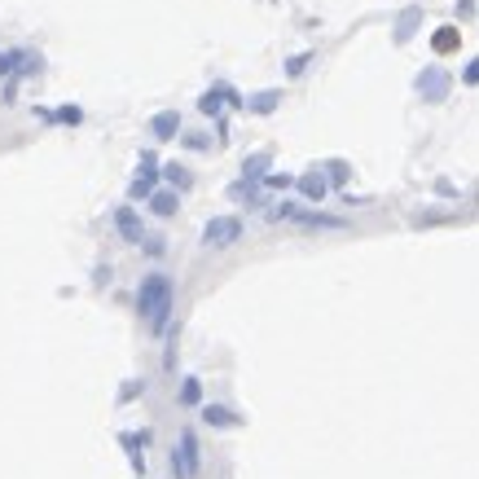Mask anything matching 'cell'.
<instances>
[{
	"label": "cell",
	"mask_w": 479,
	"mask_h": 479,
	"mask_svg": "<svg viewBox=\"0 0 479 479\" xmlns=\"http://www.w3.org/2000/svg\"><path fill=\"white\" fill-rule=\"evenodd\" d=\"M137 308L149 317V325H154V330H163V321H167V312H172V282H167L163 273H149L145 282H141Z\"/></svg>",
	"instance_id": "6da1fadb"
},
{
	"label": "cell",
	"mask_w": 479,
	"mask_h": 479,
	"mask_svg": "<svg viewBox=\"0 0 479 479\" xmlns=\"http://www.w3.org/2000/svg\"><path fill=\"white\" fill-rule=\"evenodd\" d=\"M242 238V220H233V216H216L207 229H203V242L207 246H233Z\"/></svg>",
	"instance_id": "7a4b0ae2"
},
{
	"label": "cell",
	"mask_w": 479,
	"mask_h": 479,
	"mask_svg": "<svg viewBox=\"0 0 479 479\" xmlns=\"http://www.w3.org/2000/svg\"><path fill=\"white\" fill-rule=\"evenodd\" d=\"M172 466H176V475H181V479H194V475H198V440H194V431H185V436H181Z\"/></svg>",
	"instance_id": "3957f363"
},
{
	"label": "cell",
	"mask_w": 479,
	"mask_h": 479,
	"mask_svg": "<svg viewBox=\"0 0 479 479\" xmlns=\"http://www.w3.org/2000/svg\"><path fill=\"white\" fill-rule=\"evenodd\" d=\"M418 93L426 97V102H444V97H448V75H444L440 66L422 70V75H418Z\"/></svg>",
	"instance_id": "277c9868"
},
{
	"label": "cell",
	"mask_w": 479,
	"mask_h": 479,
	"mask_svg": "<svg viewBox=\"0 0 479 479\" xmlns=\"http://www.w3.org/2000/svg\"><path fill=\"white\" fill-rule=\"evenodd\" d=\"M149 132H154L159 141H172L176 132H181V115H176V110H163V115H154V123H149Z\"/></svg>",
	"instance_id": "5b68a950"
},
{
	"label": "cell",
	"mask_w": 479,
	"mask_h": 479,
	"mask_svg": "<svg viewBox=\"0 0 479 479\" xmlns=\"http://www.w3.org/2000/svg\"><path fill=\"white\" fill-rule=\"evenodd\" d=\"M115 224H119V233L128 238V242H145V238H141V224H137V211H132V207H119V211H115Z\"/></svg>",
	"instance_id": "8992f818"
},
{
	"label": "cell",
	"mask_w": 479,
	"mask_h": 479,
	"mask_svg": "<svg viewBox=\"0 0 479 479\" xmlns=\"http://www.w3.org/2000/svg\"><path fill=\"white\" fill-rule=\"evenodd\" d=\"M299 189H304V198H312V203H321V198H325V176H321V172H308V176H299Z\"/></svg>",
	"instance_id": "52a82bcc"
},
{
	"label": "cell",
	"mask_w": 479,
	"mask_h": 479,
	"mask_svg": "<svg viewBox=\"0 0 479 479\" xmlns=\"http://www.w3.org/2000/svg\"><path fill=\"white\" fill-rule=\"evenodd\" d=\"M149 185H154V159H141V176H137V185H132V194L141 198V194H149Z\"/></svg>",
	"instance_id": "ba28073f"
},
{
	"label": "cell",
	"mask_w": 479,
	"mask_h": 479,
	"mask_svg": "<svg viewBox=\"0 0 479 479\" xmlns=\"http://www.w3.org/2000/svg\"><path fill=\"white\" fill-rule=\"evenodd\" d=\"M203 422H207V426H233L238 418H233L229 409H220V405H207V409H203Z\"/></svg>",
	"instance_id": "9c48e42d"
},
{
	"label": "cell",
	"mask_w": 479,
	"mask_h": 479,
	"mask_svg": "<svg viewBox=\"0 0 479 479\" xmlns=\"http://www.w3.org/2000/svg\"><path fill=\"white\" fill-rule=\"evenodd\" d=\"M149 211H154V216H172L176 211V194H154V198H149Z\"/></svg>",
	"instance_id": "30bf717a"
},
{
	"label": "cell",
	"mask_w": 479,
	"mask_h": 479,
	"mask_svg": "<svg viewBox=\"0 0 479 479\" xmlns=\"http://www.w3.org/2000/svg\"><path fill=\"white\" fill-rule=\"evenodd\" d=\"M414 27H418V9H409L405 18H400V31H396V40H409V36H414Z\"/></svg>",
	"instance_id": "8fae6325"
},
{
	"label": "cell",
	"mask_w": 479,
	"mask_h": 479,
	"mask_svg": "<svg viewBox=\"0 0 479 479\" xmlns=\"http://www.w3.org/2000/svg\"><path fill=\"white\" fill-rule=\"evenodd\" d=\"M277 106V93H260V97H251V110H260V115H268Z\"/></svg>",
	"instance_id": "7c38bea8"
},
{
	"label": "cell",
	"mask_w": 479,
	"mask_h": 479,
	"mask_svg": "<svg viewBox=\"0 0 479 479\" xmlns=\"http://www.w3.org/2000/svg\"><path fill=\"white\" fill-rule=\"evenodd\" d=\"M181 400H185V405H198V400H203V387H198L194 378H185V387H181Z\"/></svg>",
	"instance_id": "4fadbf2b"
},
{
	"label": "cell",
	"mask_w": 479,
	"mask_h": 479,
	"mask_svg": "<svg viewBox=\"0 0 479 479\" xmlns=\"http://www.w3.org/2000/svg\"><path fill=\"white\" fill-rule=\"evenodd\" d=\"M264 163H268L264 154H260V159H246V167H242V172H246V181H256V176H264Z\"/></svg>",
	"instance_id": "5bb4252c"
},
{
	"label": "cell",
	"mask_w": 479,
	"mask_h": 479,
	"mask_svg": "<svg viewBox=\"0 0 479 479\" xmlns=\"http://www.w3.org/2000/svg\"><path fill=\"white\" fill-rule=\"evenodd\" d=\"M220 97H229V93L220 88V93H207V97H203V110H207V115H216V110H220Z\"/></svg>",
	"instance_id": "9a60e30c"
},
{
	"label": "cell",
	"mask_w": 479,
	"mask_h": 479,
	"mask_svg": "<svg viewBox=\"0 0 479 479\" xmlns=\"http://www.w3.org/2000/svg\"><path fill=\"white\" fill-rule=\"evenodd\" d=\"M167 181H172V185H189V176H185L181 163H172V167H167Z\"/></svg>",
	"instance_id": "2e32d148"
},
{
	"label": "cell",
	"mask_w": 479,
	"mask_h": 479,
	"mask_svg": "<svg viewBox=\"0 0 479 479\" xmlns=\"http://www.w3.org/2000/svg\"><path fill=\"white\" fill-rule=\"evenodd\" d=\"M347 176H352V172H347V163H330V181H335V185H343Z\"/></svg>",
	"instance_id": "e0dca14e"
},
{
	"label": "cell",
	"mask_w": 479,
	"mask_h": 479,
	"mask_svg": "<svg viewBox=\"0 0 479 479\" xmlns=\"http://www.w3.org/2000/svg\"><path fill=\"white\" fill-rule=\"evenodd\" d=\"M304 66H308V53H299V58H290V62H286V70H290V75H299Z\"/></svg>",
	"instance_id": "ac0fdd59"
},
{
	"label": "cell",
	"mask_w": 479,
	"mask_h": 479,
	"mask_svg": "<svg viewBox=\"0 0 479 479\" xmlns=\"http://www.w3.org/2000/svg\"><path fill=\"white\" fill-rule=\"evenodd\" d=\"M466 84H479V58H475V62L466 66Z\"/></svg>",
	"instance_id": "d6986e66"
},
{
	"label": "cell",
	"mask_w": 479,
	"mask_h": 479,
	"mask_svg": "<svg viewBox=\"0 0 479 479\" xmlns=\"http://www.w3.org/2000/svg\"><path fill=\"white\" fill-rule=\"evenodd\" d=\"M9 70H14V58H9V53H0V75H9Z\"/></svg>",
	"instance_id": "ffe728a7"
}]
</instances>
